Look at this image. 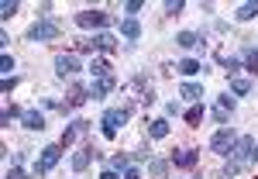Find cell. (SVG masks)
<instances>
[{
    "label": "cell",
    "instance_id": "cell-21",
    "mask_svg": "<svg viewBox=\"0 0 258 179\" xmlns=\"http://www.w3.org/2000/svg\"><path fill=\"white\" fill-rule=\"evenodd\" d=\"M176 41L182 45V48H197V45H200L203 38H200L197 31H179V35H176Z\"/></svg>",
    "mask_w": 258,
    "mask_h": 179
},
{
    "label": "cell",
    "instance_id": "cell-8",
    "mask_svg": "<svg viewBox=\"0 0 258 179\" xmlns=\"http://www.w3.org/2000/svg\"><path fill=\"white\" fill-rule=\"evenodd\" d=\"M55 73H59V76L80 73V59H76V55H55Z\"/></svg>",
    "mask_w": 258,
    "mask_h": 179
},
{
    "label": "cell",
    "instance_id": "cell-32",
    "mask_svg": "<svg viewBox=\"0 0 258 179\" xmlns=\"http://www.w3.org/2000/svg\"><path fill=\"white\" fill-rule=\"evenodd\" d=\"M165 169H169L165 162H152V176H155V179H162V176H165Z\"/></svg>",
    "mask_w": 258,
    "mask_h": 179
},
{
    "label": "cell",
    "instance_id": "cell-38",
    "mask_svg": "<svg viewBox=\"0 0 258 179\" xmlns=\"http://www.w3.org/2000/svg\"><path fill=\"white\" fill-rule=\"evenodd\" d=\"M251 159H255V162H258V145H255V152H251Z\"/></svg>",
    "mask_w": 258,
    "mask_h": 179
},
{
    "label": "cell",
    "instance_id": "cell-29",
    "mask_svg": "<svg viewBox=\"0 0 258 179\" xmlns=\"http://www.w3.org/2000/svg\"><path fill=\"white\" fill-rule=\"evenodd\" d=\"M14 117H24V110H21V107H14V103H11V107H7V110H4V124H11V121Z\"/></svg>",
    "mask_w": 258,
    "mask_h": 179
},
{
    "label": "cell",
    "instance_id": "cell-12",
    "mask_svg": "<svg viewBox=\"0 0 258 179\" xmlns=\"http://www.w3.org/2000/svg\"><path fill=\"white\" fill-rule=\"evenodd\" d=\"M231 110H234V100H231V97H220L217 107H214V121H217V124H227Z\"/></svg>",
    "mask_w": 258,
    "mask_h": 179
},
{
    "label": "cell",
    "instance_id": "cell-34",
    "mask_svg": "<svg viewBox=\"0 0 258 179\" xmlns=\"http://www.w3.org/2000/svg\"><path fill=\"white\" fill-rule=\"evenodd\" d=\"M0 69L11 76V69H14V59H11V55H4V59H0Z\"/></svg>",
    "mask_w": 258,
    "mask_h": 179
},
{
    "label": "cell",
    "instance_id": "cell-1",
    "mask_svg": "<svg viewBox=\"0 0 258 179\" xmlns=\"http://www.w3.org/2000/svg\"><path fill=\"white\" fill-rule=\"evenodd\" d=\"M251 152H255V141L248 138V135H241L234 141V148H231V165H227V176H238L241 169L251 162Z\"/></svg>",
    "mask_w": 258,
    "mask_h": 179
},
{
    "label": "cell",
    "instance_id": "cell-10",
    "mask_svg": "<svg viewBox=\"0 0 258 179\" xmlns=\"http://www.w3.org/2000/svg\"><path fill=\"white\" fill-rule=\"evenodd\" d=\"M90 162H93V145H83L80 152L73 155V169H76V172H86Z\"/></svg>",
    "mask_w": 258,
    "mask_h": 179
},
{
    "label": "cell",
    "instance_id": "cell-7",
    "mask_svg": "<svg viewBox=\"0 0 258 179\" xmlns=\"http://www.w3.org/2000/svg\"><path fill=\"white\" fill-rule=\"evenodd\" d=\"M86 131H90V121H73V124L62 131V141H59V145L66 148V145H73V141L80 138V135H86Z\"/></svg>",
    "mask_w": 258,
    "mask_h": 179
},
{
    "label": "cell",
    "instance_id": "cell-30",
    "mask_svg": "<svg viewBox=\"0 0 258 179\" xmlns=\"http://www.w3.org/2000/svg\"><path fill=\"white\" fill-rule=\"evenodd\" d=\"M0 90H4V93H14V90H18V80H14V76H4Z\"/></svg>",
    "mask_w": 258,
    "mask_h": 179
},
{
    "label": "cell",
    "instance_id": "cell-11",
    "mask_svg": "<svg viewBox=\"0 0 258 179\" xmlns=\"http://www.w3.org/2000/svg\"><path fill=\"white\" fill-rule=\"evenodd\" d=\"M90 41H93V48H100V52H107V55H110V52L117 48V38H114L110 31H100V35H93Z\"/></svg>",
    "mask_w": 258,
    "mask_h": 179
},
{
    "label": "cell",
    "instance_id": "cell-24",
    "mask_svg": "<svg viewBox=\"0 0 258 179\" xmlns=\"http://www.w3.org/2000/svg\"><path fill=\"white\" fill-rule=\"evenodd\" d=\"M200 121H203V107H200V103H193V107L186 110V124H193V128H197Z\"/></svg>",
    "mask_w": 258,
    "mask_h": 179
},
{
    "label": "cell",
    "instance_id": "cell-28",
    "mask_svg": "<svg viewBox=\"0 0 258 179\" xmlns=\"http://www.w3.org/2000/svg\"><path fill=\"white\" fill-rule=\"evenodd\" d=\"M110 169H114V172H127V169H131V165H127V155H114V159H110Z\"/></svg>",
    "mask_w": 258,
    "mask_h": 179
},
{
    "label": "cell",
    "instance_id": "cell-2",
    "mask_svg": "<svg viewBox=\"0 0 258 179\" xmlns=\"http://www.w3.org/2000/svg\"><path fill=\"white\" fill-rule=\"evenodd\" d=\"M59 24L52 18H41V21H35L31 28H28V41H52V38H59Z\"/></svg>",
    "mask_w": 258,
    "mask_h": 179
},
{
    "label": "cell",
    "instance_id": "cell-15",
    "mask_svg": "<svg viewBox=\"0 0 258 179\" xmlns=\"http://www.w3.org/2000/svg\"><path fill=\"white\" fill-rule=\"evenodd\" d=\"M21 124H24L28 131H41V128H45V117H41L38 110H24V117H21Z\"/></svg>",
    "mask_w": 258,
    "mask_h": 179
},
{
    "label": "cell",
    "instance_id": "cell-9",
    "mask_svg": "<svg viewBox=\"0 0 258 179\" xmlns=\"http://www.w3.org/2000/svg\"><path fill=\"white\" fill-rule=\"evenodd\" d=\"M172 165H179V169H193V165H197L200 162V155L197 152H193V148H182V152H172Z\"/></svg>",
    "mask_w": 258,
    "mask_h": 179
},
{
    "label": "cell",
    "instance_id": "cell-25",
    "mask_svg": "<svg viewBox=\"0 0 258 179\" xmlns=\"http://www.w3.org/2000/svg\"><path fill=\"white\" fill-rule=\"evenodd\" d=\"M220 66H224V69H227V76L234 80V76H238V69H241V59H234V55H231V59H220Z\"/></svg>",
    "mask_w": 258,
    "mask_h": 179
},
{
    "label": "cell",
    "instance_id": "cell-14",
    "mask_svg": "<svg viewBox=\"0 0 258 179\" xmlns=\"http://www.w3.org/2000/svg\"><path fill=\"white\" fill-rule=\"evenodd\" d=\"M86 100H90V90H86V86H73V90H69V100H66V107H83Z\"/></svg>",
    "mask_w": 258,
    "mask_h": 179
},
{
    "label": "cell",
    "instance_id": "cell-5",
    "mask_svg": "<svg viewBox=\"0 0 258 179\" xmlns=\"http://www.w3.org/2000/svg\"><path fill=\"white\" fill-rule=\"evenodd\" d=\"M234 131L231 128H220L217 135L210 138V152H217V155H231V148H234Z\"/></svg>",
    "mask_w": 258,
    "mask_h": 179
},
{
    "label": "cell",
    "instance_id": "cell-17",
    "mask_svg": "<svg viewBox=\"0 0 258 179\" xmlns=\"http://www.w3.org/2000/svg\"><path fill=\"white\" fill-rule=\"evenodd\" d=\"M120 35H124V38H141V24L135 18H127V21H120Z\"/></svg>",
    "mask_w": 258,
    "mask_h": 179
},
{
    "label": "cell",
    "instance_id": "cell-20",
    "mask_svg": "<svg viewBox=\"0 0 258 179\" xmlns=\"http://www.w3.org/2000/svg\"><path fill=\"white\" fill-rule=\"evenodd\" d=\"M255 14H258V0H248V4H241V7H238L234 18H238V21H251Z\"/></svg>",
    "mask_w": 258,
    "mask_h": 179
},
{
    "label": "cell",
    "instance_id": "cell-19",
    "mask_svg": "<svg viewBox=\"0 0 258 179\" xmlns=\"http://www.w3.org/2000/svg\"><path fill=\"white\" fill-rule=\"evenodd\" d=\"M148 135H152V138H165V135H169V121L155 117L152 124H148Z\"/></svg>",
    "mask_w": 258,
    "mask_h": 179
},
{
    "label": "cell",
    "instance_id": "cell-31",
    "mask_svg": "<svg viewBox=\"0 0 258 179\" xmlns=\"http://www.w3.org/2000/svg\"><path fill=\"white\" fill-rule=\"evenodd\" d=\"M141 7H145V0H127V4H124V11H127V14H138Z\"/></svg>",
    "mask_w": 258,
    "mask_h": 179
},
{
    "label": "cell",
    "instance_id": "cell-37",
    "mask_svg": "<svg viewBox=\"0 0 258 179\" xmlns=\"http://www.w3.org/2000/svg\"><path fill=\"white\" fill-rule=\"evenodd\" d=\"M124 179H141V172H138V169H127V172H124Z\"/></svg>",
    "mask_w": 258,
    "mask_h": 179
},
{
    "label": "cell",
    "instance_id": "cell-4",
    "mask_svg": "<svg viewBox=\"0 0 258 179\" xmlns=\"http://www.w3.org/2000/svg\"><path fill=\"white\" fill-rule=\"evenodd\" d=\"M59 159H62V145H45L41 148V159L35 162V176H48L59 165Z\"/></svg>",
    "mask_w": 258,
    "mask_h": 179
},
{
    "label": "cell",
    "instance_id": "cell-23",
    "mask_svg": "<svg viewBox=\"0 0 258 179\" xmlns=\"http://www.w3.org/2000/svg\"><path fill=\"white\" fill-rule=\"evenodd\" d=\"M231 90H234L238 97H244V93H251V80H241V76H234V80H231Z\"/></svg>",
    "mask_w": 258,
    "mask_h": 179
},
{
    "label": "cell",
    "instance_id": "cell-26",
    "mask_svg": "<svg viewBox=\"0 0 258 179\" xmlns=\"http://www.w3.org/2000/svg\"><path fill=\"white\" fill-rule=\"evenodd\" d=\"M14 14H18V4H14V0H4V4H0V18L11 21Z\"/></svg>",
    "mask_w": 258,
    "mask_h": 179
},
{
    "label": "cell",
    "instance_id": "cell-3",
    "mask_svg": "<svg viewBox=\"0 0 258 179\" xmlns=\"http://www.w3.org/2000/svg\"><path fill=\"white\" fill-rule=\"evenodd\" d=\"M127 117H131V110H127V107H114V110H107V114L100 117V124H103V138H117V128Z\"/></svg>",
    "mask_w": 258,
    "mask_h": 179
},
{
    "label": "cell",
    "instance_id": "cell-27",
    "mask_svg": "<svg viewBox=\"0 0 258 179\" xmlns=\"http://www.w3.org/2000/svg\"><path fill=\"white\" fill-rule=\"evenodd\" d=\"M90 69H93V76H100V80H103V76H110V66H107L103 59H93V66H90Z\"/></svg>",
    "mask_w": 258,
    "mask_h": 179
},
{
    "label": "cell",
    "instance_id": "cell-36",
    "mask_svg": "<svg viewBox=\"0 0 258 179\" xmlns=\"http://www.w3.org/2000/svg\"><path fill=\"white\" fill-rule=\"evenodd\" d=\"M100 179H120V176L114 172V169H103V172H100Z\"/></svg>",
    "mask_w": 258,
    "mask_h": 179
},
{
    "label": "cell",
    "instance_id": "cell-6",
    "mask_svg": "<svg viewBox=\"0 0 258 179\" xmlns=\"http://www.w3.org/2000/svg\"><path fill=\"white\" fill-rule=\"evenodd\" d=\"M76 24L80 28H107L110 24V14L107 11H80L76 14Z\"/></svg>",
    "mask_w": 258,
    "mask_h": 179
},
{
    "label": "cell",
    "instance_id": "cell-16",
    "mask_svg": "<svg viewBox=\"0 0 258 179\" xmlns=\"http://www.w3.org/2000/svg\"><path fill=\"white\" fill-rule=\"evenodd\" d=\"M179 93H182L186 100H193V103H200V100H203V86H200V83H182Z\"/></svg>",
    "mask_w": 258,
    "mask_h": 179
},
{
    "label": "cell",
    "instance_id": "cell-18",
    "mask_svg": "<svg viewBox=\"0 0 258 179\" xmlns=\"http://www.w3.org/2000/svg\"><path fill=\"white\" fill-rule=\"evenodd\" d=\"M241 62L248 66L251 76H258V48H244V52H241Z\"/></svg>",
    "mask_w": 258,
    "mask_h": 179
},
{
    "label": "cell",
    "instance_id": "cell-13",
    "mask_svg": "<svg viewBox=\"0 0 258 179\" xmlns=\"http://www.w3.org/2000/svg\"><path fill=\"white\" fill-rule=\"evenodd\" d=\"M114 86H117V80H114V76H103V80H97L93 86H90V97H93V100H97V97H107Z\"/></svg>",
    "mask_w": 258,
    "mask_h": 179
},
{
    "label": "cell",
    "instance_id": "cell-33",
    "mask_svg": "<svg viewBox=\"0 0 258 179\" xmlns=\"http://www.w3.org/2000/svg\"><path fill=\"white\" fill-rule=\"evenodd\" d=\"M179 11H182V0H169L165 4V14H179Z\"/></svg>",
    "mask_w": 258,
    "mask_h": 179
},
{
    "label": "cell",
    "instance_id": "cell-35",
    "mask_svg": "<svg viewBox=\"0 0 258 179\" xmlns=\"http://www.w3.org/2000/svg\"><path fill=\"white\" fill-rule=\"evenodd\" d=\"M4 179H28V176H24V169H18V165H14V169H11Z\"/></svg>",
    "mask_w": 258,
    "mask_h": 179
},
{
    "label": "cell",
    "instance_id": "cell-22",
    "mask_svg": "<svg viewBox=\"0 0 258 179\" xmlns=\"http://www.w3.org/2000/svg\"><path fill=\"white\" fill-rule=\"evenodd\" d=\"M176 69H179V73H182V76H197V73H200V69H203V66H200L197 59H182V62H179V66H176Z\"/></svg>",
    "mask_w": 258,
    "mask_h": 179
}]
</instances>
